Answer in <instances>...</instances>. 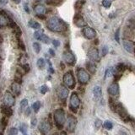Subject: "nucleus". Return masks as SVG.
<instances>
[{
  "instance_id": "f257e3e1",
  "label": "nucleus",
  "mask_w": 135,
  "mask_h": 135,
  "mask_svg": "<svg viewBox=\"0 0 135 135\" xmlns=\"http://www.w3.org/2000/svg\"><path fill=\"white\" fill-rule=\"evenodd\" d=\"M46 26L53 32H62L65 30V24L58 17H52L47 20Z\"/></svg>"
},
{
  "instance_id": "f03ea898",
  "label": "nucleus",
  "mask_w": 135,
  "mask_h": 135,
  "mask_svg": "<svg viewBox=\"0 0 135 135\" xmlns=\"http://www.w3.org/2000/svg\"><path fill=\"white\" fill-rule=\"evenodd\" d=\"M53 116H54V121L57 127L58 128H62L65 123V112L63 111V109H62V108L57 109L54 112Z\"/></svg>"
},
{
  "instance_id": "7ed1b4c3",
  "label": "nucleus",
  "mask_w": 135,
  "mask_h": 135,
  "mask_svg": "<svg viewBox=\"0 0 135 135\" xmlns=\"http://www.w3.org/2000/svg\"><path fill=\"white\" fill-rule=\"evenodd\" d=\"M63 83L64 85L70 89H73L75 86V79L73 74L71 71H68L63 75Z\"/></svg>"
},
{
  "instance_id": "20e7f679",
  "label": "nucleus",
  "mask_w": 135,
  "mask_h": 135,
  "mask_svg": "<svg viewBox=\"0 0 135 135\" xmlns=\"http://www.w3.org/2000/svg\"><path fill=\"white\" fill-rule=\"evenodd\" d=\"M77 76H78V79H79V83L83 84V85H85L89 82L90 80V75L85 69L83 68H79L78 69V73H77Z\"/></svg>"
},
{
  "instance_id": "39448f33",
  "label": "nucleus",
  "mask_w": 135,
  "mask_h": 135,
  "mask_svg": "<svg viewBox=\"0 0 135 135\" xmlns=\"http://www.w3.org/2000/svg\"><path fill=\"white\" fill-rule=\"evenodd\" d=\"M77 125V119L76 117H74L73 116L69 115L68 116L67 121H66V128L68 131L73 133L74 132L75 128H76Z\"/></svg>"
},
{
  "instance_id": "423d86ee",
  "label": "nucleus",
  "mask_w": 135,
  "mask_h": 135,
  "mask_svg": "<svg viewBox=\"0 0 135 135\" xmlns=\"http://www.w3.org/2000/svg\"><path fill=\"white\" fill-rule=\"evenodd\" d=\"M39 130L42 133L43 135H46L50 132L51 128H52V126H51L50 122H48L47 120H42V122L39 124Z\"/></svg>"
},
{
  "instance_id": "0eeeda50",
  "label": "nucleus",
  "mask_w": 135,
  "mask_h": 135,
  "mask_svg": "<svg viewBox=\"0 0 135 135\" xmlns=\"http://www.w3.org/2000/svg\"><path fill=\"white\" fill-rule=\"evenodd\" d=\"M63 61L69 65L74 64L75 61H76L73 53L72 52H70V51H65L63 54Z\"/></svg>"
},
{
  "instance_id": "6e6552de",
  "label": "nucleus",
  "mask_w": 135,
  "mask_h": 135,
  "mask_svg": "<svg viewBox=\"0 0 135 135\" xmlns=\"http://www.w3.org/2000/svg\"><path fill=\"white\" fill-rule=\"evenodd\" d=\"M80 105V100L76 93H73L70 97V107L73 112H76Z\"/></svg>"
},
{
  "instance_id": "1a4fd4ad",
  "label": "nucleus",
  "mask_w": 135,
  "mask_h": 135,
  "mask_svg": "<svg viewBox=\"0 0 135 135\" xmlns=\"http://www.w3.org/2000/svg\"><path fill=\"white\" fill-rule=\"evenodd\" d=\"M57 94L61 100H66V98L68 96L69 90L64 85H59L57 89Z\"/></svg>"
},
{
  "instance_id": "9d476101",
  "label": "nucleus",
  "mask_w": 135,
  "mask_h": 135,
  "mask_svg": "<svg viewBox=\"0 0 135 135\" xmlns=\"http://www.w3.org/2000/svg\"><path fill=\"white\" fill-rule=\"evenodd\" d=\"M3 102H4V105L7 106H13L15 105V99L14 97V95H12L10 92L7 91L4 94V97H3Z\"/></svg>"
},
{
  "instance_id": "9b49d317",
  "label": "nucleus",
  "mask_w": 135,
  "mask_h": 135,
  "mask_svg": "<svg viewBox=\"0 0 135 135\" xmlns=\"http://www.w3.org/2000/svg\"><path fill=\"white\" fill-rule=\"evenodd\" d=\"M82 33L84 35V36L86 39H89V40L94 39L96 36V32L91 27H85L82 30Z\"/></svg>"
},
{
  "instance_id": "f8f14e48",
  "label": "nucleus",
  "mask_w": 135,
  "mask_h": 135,
  "mask_svg": "<svg viewBox=\"0 0 135 135\" xmlns=\"http://www.w3.org/2000/svg\"><path fill=\"white\" fill-rule=\"evenodd\" d=\"M123 46L127 52L130 53L135 52V43L131 41H123Z\"/></svg>"
},
{
  "instance_id": "ddd939ff",
  "label": "nucleus",
  "mask_w": 135,
  "mask_h": 135,
  "mask_svg": "<svg viewBox=\"0 0 135 135\" xmlns=\"http://www.w3.org/2000/svg\"><path fill=\"white\" fill-rule=\"evenodd\" d=\"M88 57L91 59L92 61H98L100 60V57H99V52L96 48H91L90 49V51L88 52Z\"/></svg>"
},
{
  "instance_id": "4468645a",
  "label": "nucleus",
  "mask_w": 135,
  "mask_h": 135,
  "mask_svg": "<svg viewBox=\"0 0 135 135\" xmlns=\"http://www.w3.org/2000/svg\"><path fill=\"white\" fill-rule=\"evenodd\" d=\"M73 23L78 27H85V24H86L84 18L80 15H76L74 16V18H73Z\"/></svg>"
},
{
  "instance_id": "2eb2a0df",
  "label": "nucleus",
  "mask_w": 135,
  "mask_h": 135,
  "mask_svg": "<svg viewBox=\"0 0 135 135\" xmlns=\"http://www.w3.org/2000/svg\"><path fill=\"white\" fill-rule=\"evenodd\" d=\"M115 111L117 112L118 114L121 116V117L122 119L125 120L126 118H128V114H127L126 110L124 109V107L122 106L121 104H116V108H115Z\"/></svg>"
},
{
  "instance_id": "dca6fc26",
  "label": "nucleus",
  "mask_w": 135,
  "mask_h": 135,
  "mask_svg": "<svg viewBox=\"0 0 135 135\" xmlns=\"http://www.w3.org/2000/svg\"><path fill=\"white\" fill-rule=\"evenodd\" d=\"M10 22H11V20H9L8 15H6L5 13L1 12V13H0V27L8 25V24H10Z\"/></svg>"
},
{
  "instance_id": "f3484780",
  "label": "nucleus",
  "mask_w": 135,
  "mask_h": 135,
  "mask_svg": "<svg viewBox=\"0 0 135 135\" xmlns=\"http://www.w3.org/2000/svg\"><path fill=\"white\" fill-rule=\"evenodd\" d=\"M108 93L111 95H117L119 94V86L116 83H112L108 87Z\"/></svg>"
},
{
  "instance_id": "a211bd4d",
  "label": "nucleus",
  "mask_w": 135,
  "mask_h": 135,
  "mask_svg": "<svg viewBox=\"0 0 135 135\" xmlns=\"http://www.w3.org/2000/svg\"><path fill=\"white\" fill-rule=\"evenodd\" d=\"M34 10H35V12L37 14V15H45V13H46V8L42 4L36 5L34 7Z\"/></svg>"
},
{
  "instance_id": "6ab92c4d",
  "label": "nucleus",
  "mask_w": 135,
  "mask_h": 135,
  "mask_svg": "<svg viewBox=\"0 0 135 135\" xmlns=\"http://www.w3.org/2000/svg\"><path fill=\"white\" fill-rule=\"evenodd\" d=\"M11 90L13 93L16 95H19L21 91V88H20V85L17 82H14L11 85Z\"/></svg>"
},
{
  "instance_id": "aec40b11",
  "label": "nucleus",
  "mask_w": 135,
  "mask_h": 135,
  "mask_svg": "<svg viewBox=\"0 0 135 135\" xmlns=\"http://www.w3.org/2000/svg\"><path fill=\"white\" fill-rule=\"evenodd\" d=\"M1 111L3 112V114L6 116H12V114H13V111H12L11 107H9V106H7L5 105H3V106L1 107Z\"/></svg>"
},
{
  "instance_id": "412c9836",
  "label": "nucleus",
  "mask_w": 135,
  "mask_h": 135,
  "mask_svg": "<svg viewBox=\"0 0 135 135\" xmlns=\"http://www.w3.org/2000/svg\"><path fill=\"white\" fill-rule=\"evenodd\" d=\"M86 68L89 72H90L91 73H95V70H96V66L93 62H87L86 63Z\"/></svg>"
},
{
  "instance_id": "4be33fe9",
  "label": "nucleus",
  "mask_w": 135,
  "mask_h": 135,
  "mask_svg": "<svg viewBox=\"0 0 135 135\" xmlns=\"http://www.w3.org/2000/svg\"><path fill=\"white\" fill-rule=\"evenodd\" d=\"M101 88L100 86H95L93 90V93H94V95H95V97L96 98V99H99L100 97L101 96Z\"/></svg>"
},
{
  "instance_id": "5701e85b",
  "label": "nucleus",
  "mask_w": 135,
  "mask_h": 135,
  "mask_svg": "<svg viewBox=\"0 0 135 135\" xmlns=\"http://www.w3.org/2000/svg\"><path fill=\"white\" fill-rule=\"evenodd\" d=\"M28 24H29V26L30 28H32V29H36V30H38L41 28V24L38 23V22L35 21V20H31L29 21V23H28Z\"/></svg>"
},
{
  "instance_id": "b1692460",
  "label": "nucleus",
  "mask_w": 135,
  "mask_h": 135,
  "mask_svg": "<svg viewBox=\"0 0 135 135\" xmlns=\"http://www.w3.org/2000/svg\"><path fill=\"white\" fill-rule=\"evenodd\" d=\"M27 106H28V101L26 99H24L20 101V110H21L22 112L26 109Z\"/></svg>"
},
{
  "instance_id": "393cba45",
  "label": "nucleus",
  "mask_w": 135,
  "mask_h": 135,
  "mask_svg": "<svg viewBox=\"0 0 135 135\" xmlns=\"http://www.w3.org/2000/svg\"><path fill=\"white\" fill-rule=\"evenodd\" d=\"M20 130L23 134V135H27V125L26 124H21L20 127Z\"/></svg>"
},
{
  "instance_id": "a878e982",
  "label": "nucleus",
  "mask_w": 135,
  "mask_h": 135,
  "mask_svg": "<svg viewBox=\"0 0 135 135\" xmlns=\"http://www.w3.org/2000/svg\"><path fill=\"white\" fill-rule=\"evenodd\" d=\"M36 64H37V67L39 68L40 69H42L43 68L45 67V61L43 58H39L37 60V63H36Z\"/></svg>"
},
{
  "instance_id": "bb28decb",
  "label": "nucleus",
  "mask_w": 135,
  "mask_h": 135,
  "mask_svg": "<svg viewBox=\"0 0 135 135\" xmlns=\"http://www.w3.org/2000/svg\"><path fill=\"white\" fill-rule=\"evenodd\" d=\"M41 107V102L40 101H36L35 103H33V105H32V108H33L34 112H38L39 109H40Z\"/></svg>"
},
{
  "instance_id": "cd10ccee",
  "label": "nucleus",
  "mask_w": 135,
  "mask_h": 135,
  "mask_svg": "<svg viewBox=\"0 0 135 135\" xmlns=\"http://www.w3.org/2000/svg\"><path fill=\"white\" fill-rule=\"evenodd\" d=\"M40 41H42L43 43H46V44H48L49 42H50V38L48 37L46 35H42V37H41V39H40Z\"/></svg>"
},
{
  "instance_id": "c85d7f7f",
  "label": "nucleus",
  "mask_w": 135,
  "mask_h": 135,
  "mask_svg": "<svg viewBox=\"0 0 135 135\" xmlns=\"http://www.w3.org/2000/svg\"><path fill=\"white\" fill-rule=\"evenodd\" d=\"M42 35H43V31H42V30H36V31L34 33V36H35V38H36V39L40 40Z\"/></svg>"
},
{
  "instance_id": "c756f323",
  "label": "nucleus",
  "mask_w": 135,
  "mask_h": 135,
  "mask_svg": "<svg viewBox=\"0 0 135 135\" xmlns=\"http://www.w3.org/2000/svg\"><path fill=\"white\" fill-rule=\"evenodd\" d=\"M33 48L35 50V52L36 53H39L41 51V45L38 43V42H34L33 43Z\"/></svg>"
},
{
  "instance_id": "7c9ffc66",
  "label": "nucleus",
  "mask_w": 135,
  "mask_h": 135,
  "mask_svg": "<svg viewBox=\"0 0 135 135\" xmlns=\"http://www.w3.org/2000/svg\"><path fill=\"white\" fill-rule=\"evenodd\" d=\"M104 128H106V129H112L113 128V124L111 122H109V121H106L104 122Z\"/></svg>"
},
{
  "instance_id": "2f4dec72",
  "label": "nucleus",
  "mask_w": 135,
  "mask_h": 135,
  "mask_svg": "<svg viewBox=\"0 0 135 135\" xmlns=\"http://www.w3.org/2000/svg\"><path fill=\"white\" fill-rule=\"evenodd\" d=\"M48 90H49V89L46 85H42V87H41V89H40V91H41V93H42V95H45L46 92H48Z\"/></svg>"
},
{
  "instance_id": "473e14b6",
  "label": "nucleus",
  "mask_w": 135,
  "mask_h": 135,
  "mask_svg": "<svg viewBox=\"0 0 135 135\" xmlns=\"http://www.w3.org/2000/svg\"><path fill=\"white\" fill-rule=\"evenodd\" d=\"M124 69H125V65L122 64V63H119V64H117V66H116V70L120 73L123 72Z\"/></svg>"
},
{
  "instance_id": "72a5a7b5",
  "label": "nucleus",
  "mask_w": 135,
  "mask_h": 135,
  "mask_svg": "<svg viewBox=\"0 0 135 135\" xmlns=\"http://www.w3.org/2000/svg\"><path fill=\"white\" fill-rule=\"evenodd\" d=\"M8 135H18V129L15 128H11L9 131Z\"/></svg>"
},
{
  "instance_id": "f704fd0d",
  "label": "nucleus",
  "mask_w": 135,
  "mask_h": 135,
  "mask_svg": "<svg viewBox=\"0 0 135 135\" xmlns=\"http://www.w3.org/2000/svg\"><path fill=\"white\" fill-rule=\"evenodd\" d=\"M22 69L24 73H28L30 71V65L28 63H24V64H22Z\"/></svg>"
},
{
  "instance_id": "c9c22d12",
  "label": "nucleus",
  "mask_w": 135,
  "mask_h": 135,
  "mask_svg": "<svg viewBox=\"0 0 135 135\" xmlns=\"http://www.w3.org/2000/svg\"><path fill=\"white\" fill-rule=\"evenodd\" d=\"M112 73H113V70H112V68H107L106 71V73H105V79L107 77H110L112 75Z\"/></svg>"
},
{
  "instance_id": "e433bc0d",
  "label": "nucleus",
  "mask_w": 135,
  "mask_h": 135,
  "mask_svg": "<svg viewBox=\"0 0 135 135\" xmlns=\"http://www.w3.org/2000/svg\"><path fill=\"white\" fill-rule=\"evenodd\" d=\"M111 4H112V3L110 1H108V0H103V2H102V5H103L105 8H106V9L110 8Z\"/></svg>"
},
{
  "instance_id": "4c0bfd02",
  "label": "nucleus",
  "mask_w": 135,
  "mask_h": 135,
  "mask_svg": "<svg viewBox=\"0 0 135 135\" xmlns=\"http://www.w3.org/2000/svg\"><path fill=\"white\" fill-rule=\"evenodd\" d=\"M119 34H120V30H116V34H115V39H116V41L117 42H119V41H120Z\"/></svg>"
},
{
  "instance_id": "58836bf2",
  "label": "nucleus",
  "mask_w": 135,
  "mask_h": 135,
  "mask_svg": "<svg viewBox=\"0 0 135 135\" xmlns=\"http://www.w3.org/2000/svg\"><path fill=\"white\" fill-rule=\"evenodd\" d=\"M52 44H53V46H54L55 47H58L59 45H60V42H59L58 40H53L52 41Z\"/></svg>"
},
{
  "instance_id": "ea45409f",
  "label": "nucleus",
  "mask_w": 135,
  "mask_h": 135,
  "mask_svg": "<svg viewBox=\"0 0 135 135\" xmlns=\"http://www.w3.org/2000/svg\"><path fill=\"white\" fill-rule=\"evenodd\" d=\"M101 120H96V122H95V127H96V128H100L101 127Z\"/></svg>"
},
{
  "instance_id": "a19ab883",
  "label": "nucleus",
  "mask_w": 135,
  "mask_h": 135,
  "mask_svg": "<svg viewBox=\"0 0 135 135\" xmlns=\"http://www.w3.org/2000/svg\"><path fill=\"white\" fill-rule=\"evenodd\" d=\"M19 46H20V47L21 48L23 51L25 50V46H24V43H23V42H22V41H20V42H19Z\"/></svg>"
},
{
  "instance_id": "79ce46f5",
  "label": "nucleus",
  "mask_w": 135,
  "mask_h": 135,
  "mask_svg": "<svg viewBox=\"0 0 135 135\" xmlns=\"http://www.w3.org/2000/svg\"><path fill=\"white\" fill-rule=\"evenodd\" d=\"M107 52H108L107 46H104L103 49H102V55H103V56H105L106 53H107Z\"/></svg>"
},
{
  "instance_id": "37998d69",
  "label": "nucleus",
  "mask_w": 135,
  "mask_h": 135,
  "mask_svg": "<svg viewBox=\"0 0 135 135\" xmlns=\"http://www.w3.org/2000/svg\"><path fill=\"white\" fill-rule=\"evenodd\" d=\"M36 123H37V120H36V118H32L31 119V126L35 127L36 125Z\"/></svg>"
},
{
  "instance_id": "c03bdc74",
  "label": "nucleus",
  "mask_w": 135,
  "mask_h": 135,
  "mask_svg": "<svg viewBox=\"0 0 135 135\" xmlns=\"http://www.w3.org/2000/svg\"><path fill=\"white\" fill-rule=\"evenodd\" d=\"M49 53H50L52 57L55 56V52H54V51H53L52 49H49Z\"/></svg>"
},
{
  "instance_id": "a18cd8bd",
  "label": "nucleus",
  "mask_w": 135,
  "mask_h": 135,
  "mask_svg": "<svg viewBox=\"0 0 135 135\" xmlns=\"http://www.w3.org/2000/svg\"><path fill=\"white\" fill-rule=\"evenodd\" d=\"M25 112H26V116H29L30 115V108H27V109H26V111H25Z\"/></svg>"
},
{
  "instance_id": "49530a36",
  "label": "nucleus",
  "mask_w": 135,
  "mask_h": 135,
  "mask_svg": "<svg viewBox=\"0 0 135 135\" xmlns=\"http://www.w3.org/2000/svg\"><path fill=\"white\" fill-rule=\"evenodd\" d=\"M7 2H8V0H0V3H7Z\"/></svg>"
},
{
  "instance_id": "de8ad7c7",
  "label": "nucleus",
  "mask_w": 135,
  "mask_h": 135,
  "mask_svg": "<svg viewBox=\"0 0 135 135\" xmlns=\"http://www.w3.org/2000/svg\"><path fill=\"white\" fill-rule=\"evenodd\" d=\"M59 135H68V134H67V133H66V132L63 131V132H61V133H60V134H59Z\"/></svg>"
},
{
  "instance_id": "09e8293b",
  "label": "nucleus",
  "mask_w": 135,
  "mask_h": 135,
  "mask_svg": "<svg viewBox=\"0 0 135 135\" xmlns=\"http://www.w3.org/2000/svg\"><path fill=\"white\" fill-rule=\"evenodd\" d=\"M24 8H25V10H26V12H27V13H29V9H28V7L27 6H24Z\"/></svg>"
},
{
  "instance_id": "8fccbe9b",
  "label": "nucleus",
  "mask_w": 135,
  "mask_h": 135,
  "mask_svg": "<svg viewBox=\"0 0 135 135\" xmlns=\"http://www.w3.org/2000/svg\"><path fill=\"white\" fill-rule=\"evenodd\" d=\"M120 135H127V134H125V133H122V132H121V133H120Z\"/></svg>"
},
{
  "instance_id": "3c124183",
  "label": "nucleus",
  "mask_w": 135,
  "mask_h": 135,
  "mask_svg": "<svg viewBox=\"0 0 135 135\" xmlns=\"http://www.w3.org/2000/svg\"><path fill=\"white\" fill-rule=\"evenodd\" d=\"M52 135H58V134H52Z\"/></svg>"
}]
</instances>
